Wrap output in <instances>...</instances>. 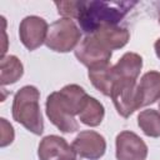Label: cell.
Segmentation results:
<instances>
[{
	"instance_id": "cell-1",
	"label": "cell",
	"mask_w": 160,
	"mask_h": 160,
	"mask_svg": "<svg viewBox=\"0 0 160 160\" xmlns=\"http://www.w3.org/2000/svg\"><path fill=\"white\" fill-rule=\"evenodd\" d=\"M85 6L79 14V22L84 31H95L101 22H116L128 11V2H84Z\"/></svg>"
}]
</instances>
